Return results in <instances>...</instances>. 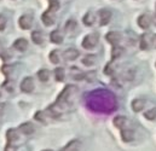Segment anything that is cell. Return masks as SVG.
Here are the masks:
<instances>
[{
  "mask_svg": "<svg viewBox=\"0 0 156 151\" xmlns=\"http://www.w3.org/2000/svg\"><path fill=\"white\" fill-rule=\"evenodd\" d=\"M85 102L86 107L93 113L112 114L117 109L116 97L113 92L104 88L88 92L85 96Z\"/></svg>",
  "mask_w": 156,
  "mask_h": 151,
  "instance_id": "obj_1",
  "label": "cell"
},
{
  "mask_svg": "<svg viewBox=\"0 0 156 151\" xmlns=\"http://www.w3.org/2000/svg\"><path fill=\"white\" fill-rule=\"evenodd\" d=\"M99 40V35L97 33H91V34H87L83 40H82V47L86 48V50H92L97 42Z\"/></svg>",
  "mask_w": 156,
  "mask_h": 151,
  "instance_id": "obj_2",
  "label": "cell"
},
{
  "mask_svg": "<svg viewBox=\"0 0 156 151\" xmlns=\"http://www.w3.org/2000/svg\"><path fill=\"white\" fill-rule=\"evenodd\" d=\"M154 45V35L150 33H144L140 35V40H139V47L143 51L149 50L151 46Z\"/></svg>",
  "mask_w": 156,
  "mask_h": 151,
  "instance_id": "obj_3",
  "label": "cell"
},
{
  "mask_svg": "<svg viewBox=\"0 0 156 151\" xmlns=\"http://www.w3.org/2000/svg\"><path fill=\"white\" fill-rule=\"evenodd\" d=\"M21 91L24 93H32L34 91V80L30 76H27L21 82Z\"/></svg>",
  "mask_w": 156,
  "mask_h": 151,
  "instance_id": "obj_4",
  "label": "cell"
},
{
  "mask_svg": "<svg viewBox=\"0 0 156 151\" xmlns=\"http://www.w3.org/2000/svg\"><path fill=\"white\" fill-rule=\"evenodd\" d=\"M98 18L101 26H107L112 19V12L108 9H102L98 11Z\"/></svg>",
  "mask_w": 156,
  "mask_h": 151,
  "instance_id": "obj_5",
  "label": "cell"
},
{
  "mask_svg": "<svg viewBox=\"0 0 156 151\" xmlns=\"http://www.w3.org/2000/svg\"><path fill=\"white\" fill-rule=\"evenodd\" d=\"M18 24H20V27H21L22 29H24V30L29 29V28L32 27V24H33V16H32V15H23V16L18 19Z\"/></svg>",
  "mask_w": 156,
  "mask_h": 151,
  "instance_id": "obj_6",
  "label": "cell"
},
{
  "mask_svg": "<svg viewBox=\"0 0 156 151\" xmlns=\"http://www.w3.org/2000/svg\"><path fill=\"white\" fill-rule=\"evenodd\" d=\"M138 26L142 28V29H148L149 27H150V24H151V22H153V19H151V17L148 15V13H144V15H140L139 17H138Z\"/></svg>",
  "mask_w": 156,
  "mask_h": 151,
  "instance_id": "obj_7",
  "label": "cell"
},
{
  "mask_svg": "<svg viewBox=\"0 0 156 151\" xmlns=\"http://www.w3.org/2000/svg\"><path fill=\"white\" fill-rule=\"evenodd\" d=\"M121 34L119 33V32H109L107 35H105V40L109 42V44H112L113 46H116L120 44V41H121Z\"/></svg>",
  "mask_w": 156,
  "mask_h": 151,
  "instance_id": "obj_8",
  "label": "cell"
},
{
  "mask_svg": "<svg viewBox=\"0 0 156 151\" xmlns=\"http://www.w3.org/2000/svg\"><path fill=\"white\" fill-rule=\"evenodd\" d=\"M41 21L44 22L45 26H52L55 23V12H52L50 10L45 11L41 16Z\"/></svg>",
  "mask_w": 156,
  "mask_h": 151,
  "instance_id": "obj_9",
  "label": "cell"
},
{
  "mask_svg": "<svg viewBox=\"0 0 156 151\" xmlns=\"http://www.w3.org/2000/svg\"><path fill=\"white\" fill-rule=\"evenodd\" d=\"M18 129L23 134H26V135H30V134H33L35 132V127H34V125L32 122H24V123H22Z\"/></svg>",
  "mask_w": 156,
  "mask_h": 151,
  "instance_id": "obj_10",
  "label": "cell"
},
{
  "mask_svg": "<svg viewBox=\"0 0 156 151\" xmlns=\"http://www.w3.org/2000/svg\"><path fill=\"white\" fill-rule=\"evenodd\" d=\"M13 47H15L17 51H20V52H23V51H26V50L28 48V41L23 38L17 39V40L13 42Z\"/></svg>",
  "mask_w": 156,
  "mask_h": 151,
  "instance_id": "obj_11",
  "label": "cell"
},
{
  "mask_svg": "<svg viewBox=\"0 0 156 151\" xmlns=\"http://www.w3.org/2000/svg\"><path fill=\"white\" fill-rule=\"evenodd\" d=\"M121 137L123 139V142H132L133 138H134V132L133 129H129V128H123L121 129Z\"/></svg>",
  "mask_w": 156,
  "mask_h": 151,
  "instance_id": "obj_12",
  "label": "cell"
},
{
  "mask_svg": "<svg viewBox=\"0 0 156 151\" xmlns=\"http://www.w3.org/2000/svg\"><path fill=\"white\" fill-rule=\"evenodd\" d=\"M50 40H51L53 44H62V42H63V35H62L61 30L56 29V30L51 32V34H50Z\"/></svg>",
  "mask_w": 156,
  "mask_h": 151,
  "instance_id": "obj_13",
  "label": "cell"
},
{
  "mask_svg": "<svg viewBox=\"0 0 156 151\" xmlns=\"http://www.w3.org/2000/svg\"><path fill=\"white\" fill-rule=\"evenodd\" d=\"M79 51L78 50H75V48H68L66 52H64V58L67 59V61H75L76 58L79 57Z\"/></svg>",
  "mask_w": 156,
  "mask_h": 151,
  "instance_id": "obj_14",
  "label": "cell"
},
{
  "mask_svg": "<svg viewBox=\"0 0 156 151\" xmlns=\"http://www.w3.org/2000/svg\"><path fill=\"white\" fill-rule=\"evenodd\" d=\"M127 123H128V120H127L125 116H116V117L114 118V125H115V127H117L119 129L126 128Z\"/></svg>",
  "mask_w": 156,
  "mask_h": 151,
  "instance_id": "obj_15",
  "label": "cell"
},
{
  "mask_svg": "<svg viewBox=\"0 0 156 151\" xmlns=\"http://www.w3.org/2000/svg\"><path fill=\"white\" fill-rule=\"evenodd\" d=\"M6 137H7V139H9V143L13 144L15 142H17V140H18V138H20V134H18V132H17L16 129H13V128H10V129L6 132Z\"/></svg>",
  "mask_w": 156,
  "mask_h": 151,
  "instance_id": "obj_16",
  "label": "cell"
},
{
  "mask_svg": "<svg viewBox=\"0 0 156 151\" xmlns=\"http://www.w3.org/2000/svg\"><path fill=\"white\" fill-rule=\"evenodd\" d=\"M82 22H83V24H85V26L91 27V26H93V24H94V22H96V16H94L92 12H87V13L83 16Z\"/></svg>",
  "mask_w": 156,
  "mask_h": 151,
  "instance_id": "obj_17",
  "label": "cell"
},
{
  "mask_svg": "<svg viewBox=\"0 0 156 151\" xmlns=\"http://www.w3.org/2000/svg\"><path fill=\"white\" fill-rule=\"evenodd\" d=\"M144 107H145V100H143V99H134L132 102V109L136 113L142 111L144 109Z\"/></svg>",
  "mask_w": 156,
  "mask_h": 151,
  "instance_id": "obj_18",
  "label": "cell"
},
{
  "mask_svg": "<svg viewBox=\"0 0 156 151\" xmlns=\"http://www.w3.org/2000/svg\"><path fill=\"white\" fill-rule=\"evenodd\" d=\"M125 52V48L121 47L120 45H116V46H113V50H112V61L116 59L119 57H121Z\"/></svg>",
  "mask_w": 156,
  "mask_h": 151,
  "instance_id": "obj_19",
  "label": "cell"
},
{
  "mask_svg": "<svg viewBox=\"0 0 156 151\" xmlns=\"http://www.w3.org/2000/svg\"><path fill=\"white\" fill-rule=\"evenodd\" d=\"M79 145H80L79 140H72V142H69L63 149H61L59 151H78Z\"/></svg>",
  "mask_w": 156,
  "mask_h": 151,
  "instance_id": "obj_20",
  "label": "cell"
},
{
  "mask_svg": "<svg viewBox=\"0 0 156 151\" xmlns=\"http://www.w3.org/2000/svg\"><path fill=\"white\" fill-rule=\"evenodd\" d=\"M55 77H56L57 81L62 82L64 80V77H66V70H64V68H62V67L56 68L55 69Z\"/></svg>",
  "mask_w": 156,
  "mask_h": 151,
  "instance_id": "obj_21",
  "label": "cell"
},
{
  "mask_svg": "<svg viewBox=\"0 0 156 151\" xmlns=\"http://www.w3.org/2000/svg\"><path fill=\"white\" fill-rule=\"evenodd\" d=\"M32 40H33V42H34V44H37V45H41V44H42V41H44V38H42L41 32H39V30H34V32L32 33Z\"/></svg>",
  "mask_w": 156,
  "mask_h": 151,
  "instance_id": "obj_22",
  "label": "cell"
},
{
  "mask_svg": "<svg viewBox=\"0 0 156 151\" xmlns=\"http://www.w3.org/2000/svg\"><path fill=\"white\" fill-rule=\"evenodd\" d=\"M85 74L86 73H82L80 69H78V68H72V77L74 79V80H78V81H80V80H82V79H85Z\"/></svg>",
  "mask_w": 156,
  "mask_h": 151,
  "instance_id": "obj_23",
  "label": "cell"
},
{
  "mask_svg": "<svg viewBox=\"0 0 156 151\" xmlns=\"http://www.w3.org/2000/svg\"><path fill=\"white\" fill-rule=\"evenodd\" d=\"M76 26H78V23H76L74 19L67 21V23H66V32H67V33H73V32L76 29Z\"/></svg>",
  "mask_w": 156,
  "mask_h": 151,
  "instance_id": "obj_24",
  "label": "cell"
},
{
  "mask_svg": "<svg viewBox=\"0 0 156 151\" xmlns=\"http://www.w3.org/2000/svg\"><path fill=\"white\" fill-rule=\"evenodd\" d=\"M38 77L41 82H46L50 79V72L47 69H41L38 72Z\"/></svg>",
  "mask_w": 156,
  "mask_h": 151,
  "instance_id": "obj_25",
  "label": "cell"
},
{
  "mask_svg": "<svg viewBox=\"0 0 156 151\" xmlns=\"http://www.w3.org/2000/svg\"><path fill=\"white\" fill-rule=\"evenodd\" d=\"M50 61H51V63H53V64H58V63H59L61 58H59V52H58L57 50L51 51V53H50Z\"/></svg>",
  "mask_w": 156,
  "mask_h": 151,
  "instance_id": "obj_26",
  "label": "cell"
},
{
  "mask_svg": "<svg viewBox=\"0 0 156 151\" xmlns=\"http://www.w3.org/2000/svg\"><path fill=\"white\" fill-rule=\"evenodd\" d=\"M96 62V56L94 54H87L83 59H82V63L85 65H93Z\"/></svg>",
  "mask_w": 156,
  "mask_h": 151,
  "instance_id": "obj_27",
  "label": "cell"
},
{
  "mask_svg": "<svg viewBox=\"0 0 156 151\" xmlns=\"http://www.w3.org/2000/svg\"><path fill=\"white\" fill-rule=\"evenodd\" d=\"M144 116H145V118H148V120H150V121L155 120L156 118V108H153V109L145 111V113H144Z\"/></svg>",
  "mask_w": 156,
  "mask_h": 151,
  "instance_id": "obj_28",
  "label": "cell"
},
{
  "mask_svg": "<svg viewBox=\"0 0 156 151\" xmlns=\"http://www.w3.org/2000/svg\"><path fill=\"white\" fill-rule=\"evenodd\" d=\"M59 9V1L58 0H50V6H48V10L55 12Z\"/></svg>",
  "mask_w": 156,
  "mask_h": 151,
  "instance_id": "obj_29",
  "label": "cell"
},
{
  "mask_svg": "<svg viewBox=\"0 0 156 151\" xmlns=\"http://www.w3.org/2000/svg\"><path fill=\"white\" fill-rule=\"evenodd\" d=\"M104 73H105V75H109V76H112L114 74V68H113V63L112 62L107 64V67L104 68Z\"/></svg>",
  "mask_w": 156,
  "mask_h": 151,
  "instance_id": "obj_30",
  "label": "cell"
},
{
  "mask_svg": "<svg viewBox=\"0 0 156 151\" xmlns=\"http://www.w3.org/2000/svg\"><path fill=\"white\" fill-rule=\"evenodd\" d=\"M34 118H35V120H38V121H40V122H42V123H45V122H46L45 113H44V111H38V113L35 114Z\"/></svg>",
  "mask_w": 156,
  "mask_h": 151,
  "instance_id": "obj_31",
  "label": "cell"
},
{
  "mask_svg": "<svg viewBox=\"0 0 156 151\" xmlns=\"http://www.w3.org/2000/svg\"><path fill=\"white\" fill-rule=\"evenodd\" d=\"M6 23H7L6 17H5L4 15H0V32L6 28Z\"/></svg>",
  "mask_w": 156,
  "mask_h": 151,
  "instance_id": "obj_32",
  "label": "cell"
},
{
  "mask_svg": "<svg viewBox=\"0 0 156 151\" xmlns=\"http://www.w3.org/2000/svg\"><path fill=\"white\" fill-rule=\"evenodd\" d=\"M0 57H1L4 61H7L9 58H11V53H10V51L5 50L4 52H1V53H0Z\"/></svg>",
  "mask_w": 156,
  "mask_h": 151,
  "instance_id": "obj_33",
  "label": "cell"
},
{
  "mask_svg": "<svg viewBox=\"0 0 156 151\" xmlns=\"http://www.w3.org/2000/svg\"><path fill=\"white\" fill-rule=\"evenodd\" d=\"M5 151H16V148H15L11 143H9V144H7V146L5 148Z\"/></svg>",
  "mask_w": 156,
  "mask_h": 151,
  "instance_id": "obj_34",
  "label": "cell"
},
{
  "mask_svg": "<svg viewBox=\"0 0 156 151\" xmlns=\"http://www.w3.org/2000/svg\"><path fill=\"white\" fill-rule=\"evenodd\" d=\"M4 110H5V104L4 103H0V115H2Z\"/></svg>",
  "mask_w": 156,
  "mask_h": 151,
  "instance_id": "obj_35",
  "label": "cell"
},
{
  "mask_svg": "<svg viewBox=\"0 0 156 151\" xmlns=\"http://www.w3.org/2000/svg\"><path fill=\"white\" fill-rule=\"evenodd\" d=\"M154 45H155V47H156V35L154 37Z\"/></svg>",
  "mask_w": 156,
  "mask_h": 151,
  "instance_id": "obj_36",
  "label": "cell"
},
{
  "mask_svg": "<svg viewBox=\"0 0 156 151\" xmlns=\"http://www.w3.org/2000/svg\"><path fill=\"white\" fill-rule=\"evenodd\" d=\"M153 22L155 23V26H156V16H155V17H154V19H153Z\"/></svg>",
  "mask_w": 156,
  "mask_h": 151,
  "instance_id": "obj_37",
  "label": "cell"
},
{
  "mask_svg": "<svg viewBox=\"0 0 156 151\" xmlns=\"http://www.w3.org/2000/svg\"><path fill=\"white\" fill-rule=\"evenodd\" d=\"M1 47H2V45H1V41H0V51H1Z\"/></svg>",
  "mask_w": 156,
  "mask_h": 151,
  "instance_id": "obj_38",
  "label": "cell"
},
{
  "mask_svg": "<svg viewBox=\"0 0 156 151\" xmlns=\"http://www.w3.org/2000/svg\"><path fill=\"white\" fill-rule=\"evenodd\" d=\"M42 151H52V150H42Z\"/></svg>",
  "mask_w": 156,
  "mask_h": 151,
  "instance_id": "obj_39",
  "label": "cell"
},
{
  "mask_svg": "<svg viewBox=\"0 0 156 151\" xmlns=\"http://www.w3.org/2000/svg\"><path fill=\"white\" fill-rule=\"evenodd\" d=\"M0 96H1V93H0Z\"/></svg>",
  "mask_w": 156,
  "mask_h": 151,
  "instance_id": "obj_40",
  "label": "cell"
}]
</instances>
